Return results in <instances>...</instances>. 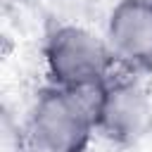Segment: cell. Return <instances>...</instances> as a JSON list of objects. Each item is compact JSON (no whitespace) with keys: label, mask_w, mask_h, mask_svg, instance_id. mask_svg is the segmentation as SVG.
Masks as SVG:
<instances>
[{"label":"cell","mask_w":152,"mask_h":152,"mask_svg":"<svg viewBox=\"0 0 152 152\" xmlns=\"http://www.w3.org/2000/svg\"><path fill=\"white\" fill-rule=\"evenodd\" d=\"M133 2H138V5H145V7H152V0H133Z\"/></svg>","instance_id":"5"},{"label":"cell","mask_w":152,"mask_h":152,"mask_svg":"<svg viewBox=\"0 0 152 152\" xmlns=\"http://www.w3.org/2000/svg\"><path fill=\"white\" fill-rule=\"evenodd\" d=\"M104 40L116 64L131 71L152 66V7L119 0L107 14Z\"/></svg>","instance_id":"4"},{"label":"cell","mask_w":152,"mask_h":152,"mask_svg":"<svg viewBox=\"0 0 152 152\" xmlns=\"http://www.w3.org/2000/svg\"><path fill=\"white\" fill-rule=\"evenodd\" d=\"M95 131L121 147L135 145L152 131V95L135 76H109L102 88Z\"/></svg>","instance_id":"3"},{"label":"cell","mask_w":152,"mask_h":152,"mask_svg":"<svg viewBox=\"0 0 152 152\" xmlns=\"http://www.w3.org/2000/svg\"><path fill=\"white\" fill-rule=\"evenodd\" d=\"M100 86L88 88H43L28 112L24 128L26 152H88L95 131V116L102 97Z\"/></svg>","instance_id":"1"},{"label":"cell","mask_w":152,"mask_h":152,"mask_svg":"<svg viewBox=\"0 0 152 152\" xmlns=\"http://www.w3.org/2000/svg\"><path fill=\"white\" fill-rule=\"evenodd\" d=\"M43 64L52 86L76 90L104 83L116 62L104 36H97L81 24H62L45 38Z\"/></svg>","instance_id":"2"}]
</instances>
